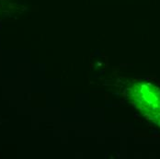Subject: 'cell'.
<instances>
[{"label":"cell","mask_w":160,"mask_h":159,"mask_svg":"<svg viewBox=\"0 0 160 159\" xmlns=\"http://www.w3.org/2000/svg\"><path fill=\"white\" fill-rule=\"evenodd\" d=\"M131 97L134 105L141 111L151 114V118L160 120V91L144 84H136L131 89Z\"/></svg>","instance_id":"1"}]
</instances>
